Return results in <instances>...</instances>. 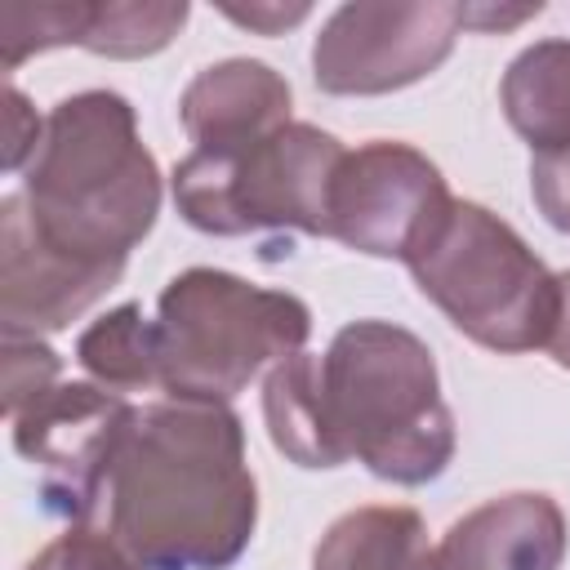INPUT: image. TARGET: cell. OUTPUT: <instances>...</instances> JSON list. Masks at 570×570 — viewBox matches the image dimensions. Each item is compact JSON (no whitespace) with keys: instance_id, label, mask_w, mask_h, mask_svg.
I'll use <instances>...</instances> for the list:
<instances>
[{"instance_id":"e0dca14e","label":"cell","mask_w":570,"mask_h":570,"mask_svg":"<svg viewBox=\"0 0 570 570\" xmlns=\"http://www.w3.org/2000/svg\"><path fill=\"white\" fill-rule=\"evenodd\" d=\"M187 22V4L178 0H107L94 4L85 45L102 58H147L160 53Z\"/></svg>"},{"instance_id":"5b68a950","label":"cell","mask_w":570,"mask_h":570,"mask_svg":"<svg viewBox=\"0 0 570 570\" xmlns=\"http://www.w3.org/2000/svg\"><path fill=\"white\" fill-rule=\"evenodd\" d=\"M423 298L490 352H534L557 321V276L485 205L450 200L436 232L405 263Z\"/></svg>"},{"instance_id":"5bb4252c","label":"cell","mask_w":570,"mask_h":570,"mask_svg":"<svg viewBox=\"0 0 570 570\" xmlns=\"http://www.w3.org/2000/svg\"><path fill=\"white\" fill-rule=\"evenodd\" d=\"M312 570H432L428 525L396 503L352 508L321 534Z\"/></svg>"},{"instance_id":"ba28073f","label":"cell","mask_w":570,"mask_h":570,"mask_svg":"<svg viewBox=\"0 0 570 570\" xmlns=\"http://www.w3.org/2000/svg\"><path fill=\"white\" fill-rule=\"evenodd\" d=\"M129 423L134 405L98 383H58L13 419V450L40 472L49 512L71 525L98 512Z\"/></svg>"},{"instance_id":"44dd1931","label":"cell","mask_w":570,"mask_h":570,"mask_svg":"<svg viewBox=\"0 0 570 570\" xmlns=\"http://www.w3.org/2000/svg\"><path fill=\"white\" fill-rule=\"evenodd\" d=\"M530 191L539 214L570 236V147L561 151H543L530 160Z\"/></svg>"},{"instance_id":"d4e9b609","label":"cell","mask_w":570,"mask_h":570,"mask_svg":"<svg viewBox=\"0 0 570 570\" xmlns=\"http://www.w3.org/2000/svg\"><path fill=\"white\" fill-rule=\"evenodd\" d=\"M543 347L552 352V361L561 370H570V272L557 276V321H552V334Z\"/></svg>"},{"instance_id":"8fae6325","label":"cell","mask_w":570,"mask_h":570,"mask_svg":"<svg viewBox=\"0 0 570 570\" xmlns=\"http://www.w3.org/2000/svg\"><path fill=\"white\" fill-rule=\"evenodd\" d=\"M178 120L196 151L240 156L289 125V80L254 58H227L183 89Z\"/></svg>"},{"instance_id":"30bf717a","label":"cell","mask_w":570,"mask_h":570,"mask_svg":"<svg viewBox=\"0 0 570 570\" xmlns=\"http://www.w3.org/2000/svg\"><path fill=\"white\" fill-rule=\"evenodd\" d=\"M125 263L80 258L53 245L27 214L22 196L0 205V325L4 334L40 338L89 312L116 281Z\"/></svg>"},{"instance_id":"7c38bea8","label":"cell","mask_w":570,"mask_h":570,"mask_svg":"<svg viewBox=\"0 0 570 570\" xmlns=\"http://www.w3.org/2000/svg\"><path fill=\"white\" fill-rule=\"evenodd\" d=\"M566 517L548 494H499L459 517L432 548V570H561Z\"/></svg>"},{"instance_id":"52a82bcc","label":"cell","mask_w":570,"mask_h":570,"mask_svg":"<svg viewBox=\"0 0 570 570\" xmlns=\"http://www.w3.org/2000/svg\"><path fill=\"white\" fill-rule=\"evenodd\" d=\"M463 31V4L401 0V4H338L316 45L312 76L325 94L370 98L432 76Z\"/></svg>"},{"instance_id":"4fadbf2b","label":"cell","mask_w":570,"mask_h":570,"mask_svg":"<svg viewBox=\"0 0 570 570\" xmlns=\"http://www.w3.org/2000/svg\"><path fill=\"white\" fill-rule=\"evenodd\" d=\"M263 419H267V436L272 445L298 463V468H338L347 463L334 423H330V405H325V387H321V356L312 352H294L289 361L272 365L263 379Z\"/></svg>"},{"instance_id":"8992f818","label":"cell","mask_w":570,"mask_h":570,"mask_svg":"<svg viewBox=\"0 0 570 570\" xmlns=\"http://www.w3.org/2000/svg\"><path fill=\"white\" fill-rule=\"evenodd\" d=\"M343 142L316 125L289 120L240 156L187 151L174 165V205L205 236L307 232L330 236V187Z\"/></svg>"},{"instance_id":"d6986e66","label":"cell","mask_w":570,"mask_h":570,"mask_svg":"<svg viewBox=\"0 0 570 570\" xmlns=\"http://www.w3.org/2000/svg\"><path fill=\"white\" fill-rule=\"evenodd\" d=\"M49 387H58V352L40 338L4 334V356H0V405L9 419H18L31 401H40Z\"/></svg>"},{"instance_id":"cb8c5ba5","label":"cell","mask_w":570,"mask_h":570,"mask_svg":"<svg viewBox=\"0 0 570 570\" xmlns=\"http://www.w3.org/2000/svg\"><path fill=\"white\" fill-rule=\"evenodd\" d=\"M543 13V4H521V9H494V4H463V27L472 31H508V27H521L525 18Z\"/></svg>"},{"instance_id":"3957f363","label":"cell","mask_w":570,"mask_h":570,"mask_svg":"<svg viewBox=\"0 0 570 570\" xmlns=\"http://www.w3.org/2000/svg\"><path fill=\"white\" fill-rule=\"evenodd\" d=\"M321 387L347 459L379 481L428 485L454 459V414L428 343L392 321H352L321 356Z\"/></svg>"},{"instance_id":"ac0fdd59","label":"cell","mask_w":570,"mask_h":570,"mask_svg":"<svg viewBox=\"0 0 570 570\" xmlns=\"http://www.w3.org/2000/svg\"><path fill=\"white\" fill-rule=\"evenodd\" d=\"M94 4L62 0V4H4L0 9V67L13 71L31 53L58 49V45H85Z\"/></svg>"},{"instance_id":"603a6c76","label":"cell","mask_w":570,"mask_h":570,"mask_svg":"<svg viewBox=\"0 0 570 570\" xmlns=\"http://www.w3.org/2000/svg\"><path fill=\"white\" fill-rule=\"evenodd\" d=\"M223 13H227L232 22L258 31V36H281L285 27L303 22L312 9H307V4H249V9H245V4H223Z\"/></svg>"},{"instance_id":"7402d4cb","label":"cell","mask_w":570,"mask_h":570,"mask_svg":"<svg viewBox=\"0 0 570 570\" xmlns=\"http://www.w3.org/2000/svg\"><path fill=\"white\" fill-rule=\"evenodd\" d=\"M40 138H45V120L36 116V107L13 85H4V169L27 174V165L40 151Z\"/></svg>"},{"instance_id":"9a60e30c","label":"cell","mask_w":570,"mask_h":570,"mask_svg":"<svg viewBox=\"0 0 570 570\" xmlns=\"http://www.w3.org/2000/svg\"><path fill=\"white\" fill-rule=\"evenodd\" d=\"M508 125L543 151L570 147V40H539L521 49L499 85Z\"/></svg>"},{"instance_id":"7a4b0ae2","label":"cell","mask_w":570,"mask_h":570,"mask_svg":"<svg viewBox=\"0 0 570 570\" xmlns=\"http://www.w3.org/2000/svg\"><path fill=\"white\" fill-rule=\"evenodd\" d=\"M31 223L62 249L125 263L160 214V169L138 138L134 107L111 89L62 98L22 174Z\"/></svg>"},{"instance_id":"2e32d148","label":"cell","mask_w":570,"mask_h":570,"mask_svg":"<svg viewBox=\"0 0 570 570\" xmlns=\"http://www.w3.org/2000/svg\"><path fill=\"white\" fill-rule=\"evenodd\" d=\"M76 361L85 365V374L98 387H107L116 396L142 392V387L160 383L156 321H147L138 303H120L76 338Z\"/></svg>"},{"instance_id":"277c9868","label":"cell","mask_w":570,"mask_h":570,"mask_svg":"<svg viewBox=\"0 0 570 570\" xmlns=\"http://www.w3.org/2000/svg\"><path fill=\"white\" fill-rule=\"evenodd\" d=\"M156 334L160 387L227 405L249 379L303 352L312 312L285 289H263L218 267H187L160 289Z\"/></svg>"},{"instance_id":"9c48e42d","label":"cell","mask_w":570,"mask_h":570,"mask_svg":"<svg viewBox=\"0 0 570 570\" xmlns=\"http://www.w3.org/2000/svg\"><path fill=\"white\" fill-rule=\"evenodd\" d=\"M441 169L410 142H365L343 156L330 187V236L370 258L410 263L450 209Z\"/></svg>"},{"instance_id":"6da1fadb","label":"cell","mask_w":570,"mask_h":570,"mask_svg":"<svg viewBox=\"0 0 570 570\" xmlns=\"http://www.w3.org/2000/svg\"><path fill=\"white\" fill-rule=\"evenodd\" d=\"M102 503L138 570H232L258 525L236 410L187 396L134 410Z\"/></svg>"},{"instance_id":"ffe728a7","label":"cell","mask_w":570,"mask_h":570,"mask_svg":"<svg viewBox=\"0 0 570 570\" xmlns=\"http://www.w3.org/2000/svg\"><path fill=\"white\" fill-rule=\"evenodd\" d=\"M27 570H138L129 561V552L107 534V530H94V525H71L67 534H58L53 543H45Z\"/></svg>"}]
</instances>
